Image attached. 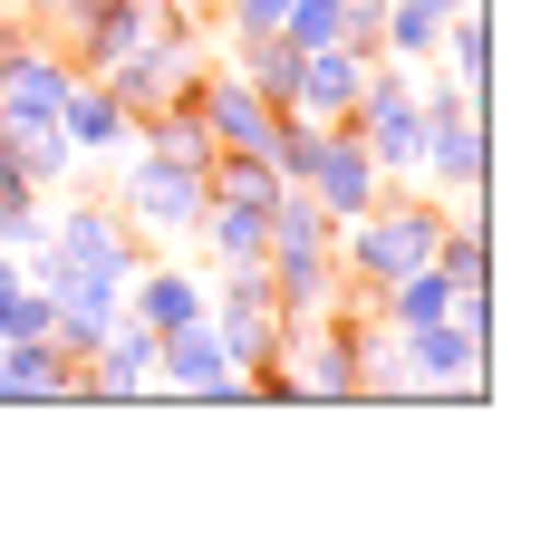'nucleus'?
I'll return each mask as SVG.
<instances>
[{"label": "nucleus", "mask_w": 560, "mask_h": 560, "mask_svg": "<svg viewBox=\"0 0 560 560\" xmlns=\"http://www.w3.org/2000/svg\"><path fill=\"white\" fill-rule=\"evenodd\" d=\"M435 232H445V203L435 194H377L358 223H338V280H348V310L368 300V290H387V280L425 271L435 261Z\"/></svg>", "instance_id": "f257e3e1"}, {"label": "nucleus", "mask_w": 560, "mask_h": 560, "mask_svg": "<svg viewBox=\"0 0 560 560\" xmlns=\"http://www.w3.org/2000/svg\"><path fill=\"white\" fill-rule=\"evenodd\" d=\"M416 174L435 203H474L483 194V97L435 78L425 88V145H416Z\"/></svg>", "instance_id": "f03ea898"}, {"label": "nucleus", "mask_w": 560, "mask_h": 560, "mask_svg": "<svg viewBox=\"0 0 560 560\" xmlns=\"http://www.w3.org/2000/svg\"><path fill=\"white\" fill-rule=\"evenodd\" d=\"M213 300H203V319L223 329V348H232V368H280L290 358V319H280V290H271V271L261 261H242V271H213L203 280Z\"/></svg>", "instance_id": "7ed1b4c3"}, {"label": "nucleus", "mask_w": 560, "mask_h": 560, "mask_svg": "<svg viewBox=\"0 0 560 560\" xmlns=\"http://www.w3.org/2000/svg\"><path fill=\"white\" fill-rule=\"evenodd\" d=\"M338 126H348V136L387 165V184H396V174H416V145H425V88H416L396 58H377L368 88H358V107L338 116Z\"/></svg>", "instance_id": "20e7f679"}, {"label": "nucleus", "mask_w": 560, "mask_h": 560, "mask_svg": "<svg viewBox=\"0 0 560 560\" xmlns=\"http://www.w3.org/2000/svg\"><path fill=\"white\" fill-rule=\"evenodd\" d=\"M213 203V174L184 165V155H155V145H126V184H116V213L136 232H194Z\"/></svg>", "instance_id": "39448f33"}, {"label": "nucleus", "mask_w": 560, "mask_h": 560, "mask_svg": "<svg viewBox=\"0 0 560 560\" xmlns=\"http://www.w3.org/2000/svg\"><path fill=\"white\" fill-rule=\"evenodd\" d=\"M58 20H68V68H78V78H107L126 49L165 39L184 10H174V0H58Z\"/></svg>", "instance_id": "423d86ee"}, {"label": "nucleus", "mask_w": 560, "mask_h": 560, "mask_svg": "<svg viewBox=\"0 0 560 560\" xmlns=\"http://www.w3.org/2000/svg\"><path fill=\"white\" fill-rule=\"evenodd\" d=\"M39 252L68 261V271H88V280H116V290H126L136 261H145V252H136V223H126L116 203H58L49 232H39Z\"/></svg>", "instance_id": "0eeeda50"}, {"label": "nucleus", "mask_w": 560, "mask_h": 560, "mask_svg": "<svg viewBox=\"0 0 560 560\" xmlns=\"http://www.w3.org/2000/svg\"><path fill=\"white\" fill-rule=\"evenodd\" d=\"M155 387L203 396V406H252V368H232V348L213 319H184V329L155 338Z\"/></svg>", "instance_id": "6e6552de"}, {"label": "nucleus", "mask_w": 560, "mask_h": 560, "mask_svg": "<svg viewBox=\"0 0 560 560\" xmlns=\"http://www.w3.org/2000/svg\"><path fill=\"white\" fill-rule=\"evenodd\" d=\"M194 116H203V136H213V155H271L280 136V107L252 88V78H232V68H194Z\"/></svg>", "instance_id": "1a4fd4ad"}, {"label": "nucleus", "mask_w": 560, "mask_h": 560, "mask_svg": "<svg viewBox=\"0 0 560 560\" xmlns=\"http://www.w3.org/2000/svg\"><path fill=\"white\" fill-rule=\"evenodd\" d=\"M68 88H78L68 49H49V39H0V126H58Z\"/></svg>", "instance_id": "9d476101"}, {"label": "nucleus", "mask_w": 560, "mask_h": 560, "mask_svg": "<svg viewBox=\"0 0 560 560\" xmlns=\"http://www.w3.org/2000/svg\"><path fill=\"white\" fill-rule=\"evenodd\" d=\"M194 68H203V58H194V30L174 20L165 39H145V49H126V58H116V68H107V88H116V97H126L136 116H155V107H174V97L194 88Z\"/></svg>", "instance_id": "9b49d317"}, {"label": "nucleus", "mask_w": 560, "mask_h": 560, "mask_svg": "<svg viewBox=\"0 0 560 560\" xmlns=\"http://www.w3.org/2000/svg\"><path fill=\"white\" fill-rule=\"evenodd\" d=\"M145 387H155V329L116 310V329H97V348L78 358V396L126 406V396H145Z\"/></svg>", "instance_id": "f8f14e48"}, {"label": "nucleus", "mask_w": 560, "mask_h": 560, "mask_svg": "<svg viewBox=\"0 0 560 560\" xmlns=\"http://www.w3.org/2000/svg\"><path fill=\"white\" fill-rule=\"evenodd\" d=\"M368 68H377V39H338V49H300V88H290V116H338L358 107V88H368Z\"/></svg>", "instance_id": "ddd939ff"}, {"label": "nucleus", "mask_w": 560, "mask_h": 560, "mask_svg": "<svg viewBox=\"0 0 560 560\" xmlns=\"http://www.w3.org/2000/svg\"><path fill=\"white\" fill-rule=\"evenodd\" d=\"M310 194H319V213H329V223H358V213L387 194V165H377L348 126H329V136H319V165H310Z\"/></svg>", "instance_id": "4468645a"}, {"label": "nucleus", "mask_w": 560, "mask_h": 560, "mask_svg": "<svg viewBox=\"0 0 560 560\" xmlns=\"http://www.w3.org/2000/svg\"><path fill=\"white\" fill-rule=\"evenodd\" d=\"M203 271L194 261H136L126 271V319H145V329L165 338V329H184V319H203Z\"/></svg>", "instance_id": "2eb2a0df"}, {"label": "nucleus", "mask_w": 560, "mask_h": 560, "mask_svg": "<svg viewBox=\"0 0 560 560\" xmlns=\"http://www.w3.org/2000/svg\"><path fill=\"white\" fill-rule=\"evenodd\" d=\"M78 396V358L58 338H0V406H58Z\"/></svg>", "instance_id": "dca6fc26"}, {"label": "nucleus", "mask_w": 560, "mask_h": 560, "mask_svg": "<svg viewBox=\"0 0 560 560\" xmlns=\"http://www.w3.org/2000/svg\"><path fill=\"white\" fill-rule=\"evenodd\" d=\"M58 126H68V145H78V155H126V145H136V107L116 97L107 78H78V88H68V107H58Z\"/></svg>", "instance_id": "f3484780"}, {"label": "nucleus", "mask_w": 560, "mask_h": 560, "mask_svg": "<svg viewBox=\"0 0 560 560\" xmlns=\"http://www.w3.org/2000/svg\"><path fill=\"white\" fill-rule=\"evenodd\" d=\"M194 232H203L213 271H242V261H261V252H271V203H252V194H213Z\"/></svg>", "instance_id": "a211bd4d"}, {"label": "nucleus", "mask_w": 560, "mask_h": 560, "mask_svg": "<svg viewBox=\"0 0 560 560\" xmlns=\"http://www.w3.org/2000/svg\"><path fill=\"white\" fill-rule=\"evenodd\" d=\"M280 290V319L290 329H310V319H329V310H348V280H338V252H319V261H261Z\"/></svg>", "instance_id": "6ab92c4d"}, {"label": "nucleus", "mask_w": 560, "mask_h": 560, "mask_svg": "<svg viewBox=\"0 0 560 560\" xmlns=\"http://www.w3.org/2000/svg\"><path fill=\"white\" fill-rule=\"evenodd\" d=\"M319 252H338V223L319 213L310 184H280L271 194V252L261 261H319Z\"/></svg>", "instance_id": "aec40b11"}, {"label": "nucleus", "mask_w": 560, "mask_h": 560, "mask_svg": "<svg viewBox=\"0 0 560 560\" xmlns=\"http://www.w3.org/2000/svg\"><path fill=\"white\" fill-rule=\"evenodd\" d=\"M280 39H290V49H338V39H377V10H358V0H290V10H280Z\"/></svg>", "instance_id": "412c9836"}, {"label": "nucleus", "mask_w": 560, "mask_h": 560, "mask_svg": "<svg viewBox=\"0 0 560 560\" xmlns=\"http://www.w3.org/2000/svg\"><path fill=\"white\" fill-rule=\"evenodd\" d=\"M232 78H252L271 107H290V88H300V49H290L280 30H252V39H232Z\"/></svg>", "instance_id": "4be33fe9"}, {"label": "nucleus", "mask_w": 560, "mask_h": 560, "mask_svg": "<svg viewBox=\"0 0 560 560\" xmlns=\"http://www.w3.org/2000/svg\"><path fill=\"white\" fill-rule=\"evenodd\" d=\"M435 58H445L454 88H474V97H483V78H493V20H483V10H454L445 39H435Z\"/></svg>", "instance_id": "5701e85b"}, {"label": "nucleus", "mask_w": 560, "mask_h": 560, "mask_svg": "<svg viewBox=\"0 0 560 560\" xmlns=\"http://www.w3.org/2000/svg\"><path fill=\"white\" fill-rule=\"evenodd\" d=\"M435 271H454L464 290H493V242H483L474 213H445V232H435Z\"/></svg>", "instance_id": "b1692460"}, {"label": "nucleus", "mask_w": 560, "mask_h": 560, "mask_svg": "<svg viewBox=\"0 0 560 560\" xmlns=\"http://www.w3.org/2000/svg\"><path fill=\"white\" fill-rule=\"evenodd\" d=\"M10 145H20V174H30L39 194L78 174V145H68V126H10Z\"/></svg>", "instance_id": "393cba45"}, {"label": "nucleus", "mask_w": 560, "mask_h": 560, "mask_svg": "<svg viewBox=\"0 0 560 560\" xmlns=\"http://www.w3.org/2000/svg\"><path fill=\"white\" fill-rule=\"evenodd\" d=\"M0 338H49V290H39V280L0 300Z\"/></svg>", "instance_id": "a878e982"}, {"label": "nucleus", "mask_w": 560, "mask_h": 560, "mask_svg": "<svg viewBox=\"0 0 560 560\" xmlns=\"http://www.w3.org/2000/svg\"><path fill=\"white\" fill-rule=\"evenodd\" d=\"M280 10H290V0H223L213 20H223L232 39H252V30H280Z\"/></svg>", "instance_id": "bb28decb"}, {"label": "nucleus", "mask_w": 560, "mask_h": 560, "mask_svg": "<svg viewBox=\"0 0 560 560\" xmlns=\"http://www.w3.org/2000/svg\"><path fill=\"white\" fill-rule=\"evenodd\" d=\"M0 194H39V184L20 174V145H10V126H0Z\"/></svg>", "instance_id": "cd10ccee"}, {"label": "nucleus", "mask_w": 560, "mask_h": 560, "mask_svg": "<svg viewBox=\"0 0 560 560\" xmlns=\"http://www.w3.org/2000/svg\"><path fill=\"white\" fill-rule=\"evenodd\" d=\"M174 10H184V20H203V10H223V0H174Z\"/></svg>", "instance_id": "c85d7f7f"}, {"label": "nucleus", "mask_w": 560, "mask_h": 560, "mask_svg": "<svg viewBox=\"0 0 560 560\" xmlns=\"http://www.w3.org/2000/svg\"><path fill=\"white\" fill-rule=\"evenodd\" d=\"M0 39H10V0H0Z\"/></svg>", "instance_id": "c756f323"}, {"label": "nucleus", "mask_w": 560, "mask_h": 560, "mask_svg": "<svg viewBox=\"0 0 560 560\" xmlns=\"http://www.w3.org/2000/svg\"><path fill=\"white\" fill-rule=\"evenodd\" d=\"M358 10H377V0H358Z\"/></svg>", "instance_id": "7c9ffc66"}, {"label": "nucleus", "mask_w": 560, "mask_h": 560, "mask_svg": "<svg viewBox=\"0 0 560 560\" xmlns=\"http://www.w3.org/2000/svg\"><path fill=\"white\" fill-rule=\"evenodd\" d=\"M10 10H20V0H10Z\"/></svg>", "instance_id": "2f4dec72"}]
</instances>
